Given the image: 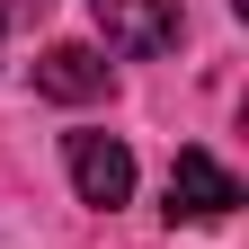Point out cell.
<instances>
[{
	"label": "cell",
	"mask_w": 249,
	"mask_h": 249,
	"mask_svg": "<svg viewBox=\"0 0 249 249\" xmlns=\"http://www.w3.org/2000/svg\"><path fill=\"white\" fill-rule=\"evenodd\" d=\"M231 205H240V178L213 151H178L169 160V223H223Z\"/></svg>",
	"instance_id": "obj_2"
},
{
	"label": "cell",
	"mask_w": 249,
	"mask_h": 249,
	"mask_svg": "<svg viewBox=\"0 0 249 249\" xmlns=\"http://www.w3.org/2000/svg\"><path fill=\"white\" fill-rule=\"evenodd\" d=\"M89 18H98L107 53H134V62L178 45V0H89Z\"/></svg>",
	"instance_id": "obj_1"
},
{
	"label": "cell",
	"mask_w": 249,
	"mask_h": 249,
	"mask_svg": "<svg viewBox=\"0 0 249 249\" xmlns=\"http://www.w3.org/2000/svg\"><path fill=\"white\" fill-rule=\"evenodd\" d=\"M62 160H71V187H80V205L116 213L124 196H134V151H124L116 134H71V142H62Z\"/></svg>",
	"instance_id": "obj_3"
},
{
	"label": "cell",
	"mask_w": 249,
	"mask_h": 249,
	"mask_svg": "<svg viewBox=\"0 0 249 249\" xmlns=\"http://www.w3.org/2000/svg\"><path fill=\"white\" fill-rule=\"evenodd\" d=\"M36 89L45 98H62V107H89L107 89V62L89 53V45H45V62H36Z\"/></svg>",
	"instance_id": "obj_4"
}]
</instances>
